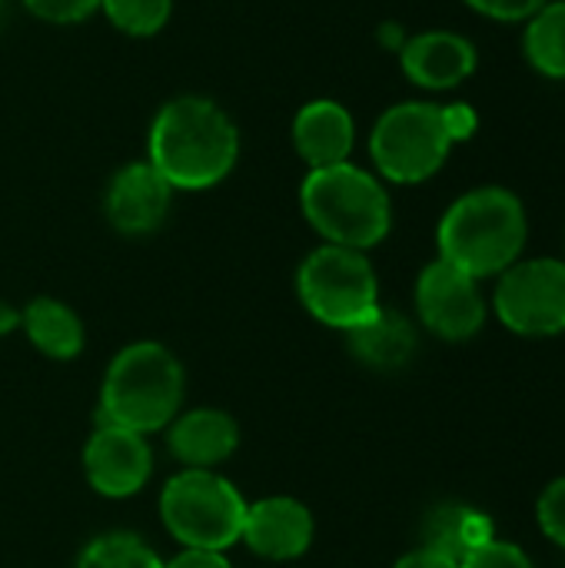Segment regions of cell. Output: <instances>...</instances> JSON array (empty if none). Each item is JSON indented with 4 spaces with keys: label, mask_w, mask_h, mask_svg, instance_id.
Returning a JSON list of instances; mask_svg holds the SVG:
<instances>
[{
    "label": "cell",
    "mask_w": 565,
    "mask_h": 568,
    "mask_svg": "<svg viewBox=\"0 0 565 568\" xmlns=\"http://www.w3.org/2000/svg\"><path fill=\"white\" fill-rule=\"evenodd\" d=\"M236 156L240 130L210 97H176L153 116L147 163L173 190H210L223 183Z\"/></svg>",
    "instance_id": "1"
},
{
    "label": "cell",
    "mask_w": 565,
    "mask_h": 568,
    "mask_svg": "<svg viewBox=\"0 0 565 568\" xmlns=\"http://www.w3.org/2000/svg\"><path fill=\"white\" fill-rule=\"evenodd\" d=\"M107 20L130 37H153L167 27L173 0H100Z\"/></svg>",
    "instance_id": "21"
},
{
    "label": "cell",
    "mask_w": 565,
    "mask_h": 568,
    "mask_svg": "<svg viewBox=\"0 0 565 568\" xmlns=\"http://www.w3.org/2000/svg\"><path fill=\"white\" fill-rule=\"evenodd\" d=\"M170 453L186 469H213L240 446V426L223 409H193L170 426Z\"/></svg>",
    "instance_id": "15"
},
{
    "label": "cell",
    "mask_w": 565,
    "mask_h": 568,
    "mask_svg": "<svg viewBox=\"0 0 565 568\" xmlns=\"http://www.w3.org/2000/svg\"><path fill=\"white\" fill-rule=\"evenodd\" d=\"M403 73L426 90H450L473 77L476 47L453 30H426L400 47Z\"/></svg>",
    "instance_id": "13"
},
{
    "label": "cell",
    "mask_w": 565,
    "mask_h": 568,
    "mask_svg": "<svg viewBox=\"0 0 565 568\" xmlns=\"http://www.w3.org/2000/svg\"><path fill=\"white\" fill-rule=\"evenodd\" d=\"M443 110V123H446V133L453 143H463L476 133L480 126V116L470 103H450V106H440Z\"/></svg>",
    "instance_id": "26"
},
{
    "label": "cell",
    "mask_w": 565,
    "mask_h": 568,
    "mask_svg": "<svg viewBox=\"0 0 565 568\" xmlns=\"http://www.w3.org/2000/svg\"><path fill=\"white\" fill-rule=\"evenodd\" d=\"M393 568H460V562H456L453 556L440 552V549L420 546V549L406 552V556H403V559H400Z\"/></svg>",
    "instance_id": "27"
},
{
    "label": "cell",
    "mask_w": 565,
    "mask_h": 568,
    "mask_svg": "<svg viewBox=\"0 0 565 568\" xmlns=\"http://www.w3.org/2000/svg\"><path fill=\"white\" fill-rule=\"evenodd\" d=\"M450 150L453 140L446 133L443 110L420 100L390 106L370 133V156L393 183L430 180L446 163Z\"/></svg>",
    "instance_id": "7"
},
{
    "label": "cell",
    "mask_w": 565,
    "mask_h": 568,
    "mask_svg": "<svg viewBox=\"0 0 565 568\" xmlns=\"http://www.w3.org/2000/svg\"><path fill=\"white\" fill-rule=\"evenodd\" d=\"M20 326L27 333V339L50 359H77L80 349H83V323L80 316L60 303V300H50V296H40L33 300L23 313H20Z\"/></svg>",
    "instance_id": "16"
},
{
    "label": "cell",
    "mask_w": 565,
    "mask_h": 568,
    "mask_svg": "<svg viewBox=\"0 0 565 568\" xmlns=\"http://www.w3.org/2000/svg\"><path fill=\"white\" fill-rule=\"evenodd\" d=\"M0 13H3V0H0Z\"/></svg>",
    "instance_id": "30"
},
{
    "label": "cell",
    "mask_w": 565,
    "mask_h": 568,
    "mask_svg": "<svg viewBox=\"0 0 565 568\" xmlns=\"http://www.w3.org/2000/svg\"><path fill=\"white\" fill-rule=\"evenodd\" d=\"M416 310L426 329L443 339H470L486 323V303L480 293V280L456 270L446 260L430 263L416 280Z\"/></svg>",
    "instance_id": "9"
},
{
    "label": "cell",
    "mask_w": 565,
    "mask_h": 568,
    "mask_svg": "<svg viewBox=\"0 0 565 568\" xmlns=\"http://www.w3.org/2000/svg\"><path fill=\"white\" fill-rule=\"evenodd\" d=\"M536 519H539V529L565 549V479H556L543 489L536 503Z\"/></svg>",
    "instance_id": "22"
},
{
    "label": "cell",
    "mask_w": 565,
    "mask_h": 568,
    "mask_svg": "<svg viewBox=\"0 0 565 568\" xmlns=\"http://www.w3.org/2000/svg\"><path fill=\"white\" fill-rule=\"evenodd\" d=\"M296 153L310 170L346 163L356 143V123L350 110L336 100H310L293 120Z\"/></svg>",
    "instance_id": "14"
},
{
    "label": "cell",
    "mask_w": 565,
    "mask_h": 568,
    "mask_svg": "<svg viewBox=\"0 0 565 568\" xmlns=\"http://www.w3.org/2000/svg\"><path fill=\"white\" fill-rule=\"evenodd\" d=\"M17 326H20V310H13L10 303H3V300H0V336L13 333Z\"/></svg>",
    "instance_id": "29"
},
{
    "label": "cell",
    "mask_w": 565,
    "mask_h": 568,
    "mask_svg": "<svg viewBox=\"0 0 565 568\" xmlns=\"http://www.w3.org/2000/svg\"><path fill=\"white\" fill-rule=\"evenodd\" d=\"M300 203L310 226L333 246L370 250L383 243L393 226V206L383 183L350 160L310 170L300 186Z\"/></svg>",
    "instance_id": "3"
},
{
    "label": "cell",
    "mask_w": 565,
    "mask_h": 568,
    "mask_svg": "<svg viewBox=\"0 0 565 568\" xmlns=\"http://www.w3.org/2000/svg\"><path fill=\"white\" fill-rule=\"evenodd\" d=\"M460 568H536V562L519 546L493 539V542L480 546L476 552H470L460 562Z\"/></svg>",
    "instance_id": "23"
},
{
    "label": "cell",
    "mask_w": 565,
    "mask_h": 568,
    "mask_svg": "<svg viewBox=\"0 0 565 568\" xmlns=\"http://www.w3.org/2000/svg\"><path fill=\"white\" fill-rule=\"evenodd\" d=\"M183 366L160 343H133L120 349L100 386V423L133 433H157L180 416Z\"/></svg>",
    "instance_id": "4"
},
{
    "label": "cell",
    "mask_w": 565,
    "mask_h": 568,
    "mask_svg": "<svg viewBox=\"0 0 565 568\" xmlns=\"http://www.w3.org/2000/svg\"><path fill=\"white\" fill-rule=\"evenodd\" d=\"M466 3L493 20H529L546 0H466Z\"/></svg>",
    "instance_id": "25"
},
{
    "label": "cell",
    "mask_w": 565,
    "mask_h": 568,
    "mask_svg": "<svg viewBox=\"0 0 565 568\" xmlns=\"http://www.w3.org/2000/svg\"><path fill=\"white\" fill-rule=\"evenodd\" d=\"M296 290L313 320L343 333L370 323L383 310L373 263L363 250L350 246L326 243L313 250L296 273Z\"/></svg>",
    "instance_id": "6"
},
{
    "label": "cell",
    "mask_w": 565,
    "mask_h": 568,
    "mask_svg": "<svg viewBox=\"0 0 565 568\" xmlns=\"http://www.w3.org/2000/svg\"><path fill=\"white\" fill-rule=\"evenodd\" d=\"M493 539H496V532H493L490 516L466 509V506L436 509L426 523V546L453 556L456 562H463L470 552H476L480 546H486Z\"/></svg>",
    "instance_id": "18"
},
{
    "label": "cell",
    "mask_w": 565,
    "mask_h": 568,
    "mask_svg": "<svg viewBox=\"0 0 565 568\" xmlns=\"http://www.w3.org/2000/svg\"><path fill=\"white\" fill-rule=\"evenodd\" d=\"M350 336V349L376 369H396L403 363H410L413 349H416V333L413 326L390 310H380L370 323L356 326L346 333Z\"/></svg>",
    "instance_id": "17"
},
{
    "label": "cell",
    "mask_w": 565,
    "mask_h": 568,
    "mask_svg": "<svg viewBox=\"0 0 565 568\" xmlns=\"http://www.w3.org/2000/svg\"><path fill=\"white\" fill-rule=\"evenodd\" d=\"M77 568H163L160 556L130 532H110L93 539Z\"/></svg>",
    "instance_id": "20"
},
{
    "label": "cell",
    "mask_w": 565,
    "mask_h": 568,
    "mask_svg": "<svg viewBox=\"0 0 565 568\" xmlns=\"http://www.w3.org/2000/svg\"><path fill=\"white\" fill-rule=\"evenodd\" d=\"M83 473H87V483L107 499L137 496L153 473L147 436L117 423H100L93 436L87 439Z\"/></svg>",
    "instance_id": "10"
},
{
    "label": "cell",
    "mask_w": 565,
    "mask_h": 568,
    "mask_svg": "<svg viewBox=\"0 0 565 568\" xmlns=\"http://www.w3.org/2000/svg\"><path fill=\"white\" fill-rule=\"evenodd\" d=\"M496 316L519 336H556L565 329V263L526 260L500 273Z\"/></svg>",
    "instance_id": "8"
},
{
    "label": "cell",
    "mask_w": 565,
    "mask_h": 568,
    "mask_svg": "<svg viewBox=\"0 0 565 568\" xmlns=\"http://www.w3.org/2000/svg\"><path fill=\"white\" fill-rule=\"evenodd\" d=\"M529 63L553 80H565V0L543 3L526 27Z\"/></svg>",
    "instance_id": "19"
},
{
    "label": "cell",
    "mask_w": 565,
    "mask_h": 568,
    "mask_svg": "<svg viewBox=\"0 0 565 568\" xmlns=\"http://www.w3.org/2000/svg\"><path fill=\"white\" fill-rule=\"evenodd\" d=\"M256 556L273 562L300 559L313 542V516L303 503L290 496H270L253 506H246L243 536H240Z\"/></svg>",
    "instance_id": "12"
},
{
    "label": "cell",
    "mask_w": 565,
    "mask_h": 568,
    "mask_svg": "<svg viewBox=\"0 0 565 568\" xmlns=\"http://www.w3.org/2000/svg\"><path fill=\"white\" fill-rule=\"evenodd\" d=\"M246 506L240 489L213 469H183L163 486L160 516L183 549L226 552L243 536Z\"/></svg>",
    "instance_id": "5"
},
{
    "label": "cell",
    "mask_w": 565,
    "mask_h": 568,
    "mask_svg": "<svg viewBox=\"0 0 565 568\" xmlns=\"http://www.w3.org/2000/svg\"><path fill=\"white\" fill-rule=\"evenodd\" d=\"M23 7L47 23H80L100 10V0H23Z\"/></svg>",
    "instance_id": "24"
},
{
    "label": "cell",
    "mask_w": 565,
    "mask_h": 568,
    "mask_svg": "<svg viewBox=\"0 0 565 568\" xmlns=\"http://www.w3.org/2000/svg\"><path fill=\"white\" fill-rule=\"evenodd\" d=\"M163 568H233L226 562L223 552H210V549H183L173 562Z\"/></svg>",
    "instance_id": "28"
},
{
    "label": "cell",
    "mask_w": 565,
    "mask_h": 568,
    "mask_svg": "<svg viewBox=\"0 0 565 568\" xmlns=\"http://www.w3.org/2000/svg\"><path fill=\"white\" fill-rule=\"evenodd\" d=\"M173 203V186L147 163H127L107 186L103 210L113 230L127 236H147L160 230Z\"/></svg>",
    "instance_id": "11"
},
{
    "label": "cell",
    "mask_w": 565,
    "mask_h": 568,
    "mask_svg": "<svg viewBox=\"0 0 565 568\" xmlns=\"http://www.w3.org/2000/svg\"><path fill=\"white\" fill-rule=\"evenodd\" d=\"M440 260L473 280L506 273L526 246V210L516 193L483 186L460 196L436 230Z\"/></svg>",
    "instance_id": "2"
}]
</instances>
